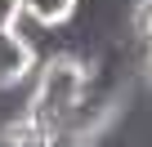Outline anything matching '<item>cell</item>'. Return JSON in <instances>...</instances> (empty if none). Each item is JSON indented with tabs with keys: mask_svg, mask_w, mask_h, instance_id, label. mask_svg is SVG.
<instances>
[{
	"mask_svg": "<svg viewBox=\"0 0 152 147\" xmlns=\"http://www.w3.org/2000/svg\"><path fill=\"white\" fill-rule=\"evenodd\" d=\"M85 85H90V62L76 58V54H54L40 62L36 71V85H31V98L23 112H31L36 120H49V125H63L76 103L85 98Z\"/></svg>",
	"mask_w": 152,
	"mask_h": 147,
	"instance_id": "1",
	"label": "cell"
},
{
	"mask_svg": "<svg viewBox=\"0 0 152 147\" xmlns=\"http://www.w3.org/2000/svg\"><path fill=\"white\" fill-rule=\"evenodd\" d=\"M36 71V49L23 31H0V89L23 85Z\"/></svg>",
	"mask_w": 152,
	"mask_h": 147,
	"instance_id": "2",
	"label": "cell"
},
{
	"mask_svg": "<svg viewBox=\"0 0 152 147\" xmlns=\"http://www.w3.org/2000/svg\"><path fill=\"white\" fill-rule=\"evenodd\" d=\"M49 143H54V125L36 120L31 112H18L0 129V147H49Z\"/></svg>",
	"mask_w": 152,
	"mask_h": 147,
	"instance_id": "3",
	"label": "cell"
},
{
	"mask_svg": "<svg viewBox=\"0 0 152 147\" xmlns=\"http://www.w3.org/2000/svg\"><path fill=\"white\" fill-rule=\"evenodd\" d=\"M76 5L81 0H23V14L36 27H67L76 18Z\"/></svg>",
	"mask_w": 152,
	"mask_h": 147,
	"instance_id": "4",
	"label": "cell"
},
{
	"mask_svg": "<svg viewBox=\"0 0 152 147\" xmlns=\"http://www.w3.org/2000/svg\"><path fill=\"white\" fill-rule=\"evenodd\" d=\"M130 27L143 45H152V0H134V9H130Z\"/></svg>",
	"mask_w": 152,
	"mask_h": 147,
	"instance_id": "5",
	"label": "cell"
},
{
	"mask_svg": "<svg viewBox=\"0 0 152 147\" xmlns=\"http://www.w3.org/2000/svg\"><path fill=\"white\" fill-rule=\"evenodd\" d=\"M23 18H27L23 14V0H0V31H18Z\"/></svg>",
	"mask_w": 152,
	"mask_h": 147,
	"instance_id": "6",
	"label": "cell"
},
{
	"mask_svg": "<svg viewBox=\"0 0 152 147\" xmlns=\"http://www.w3.org/2000/svg\"><path fill=\"white\" fill-rule=\"evenodd\" d=\"M139 71L148 76V85H152V45H143V62H139Z\"/></svg>",
	"mask_w": 152,
	"mask_h": 147,
	"instance_id": "7",
	"label": "cell"
}]
</instances>
